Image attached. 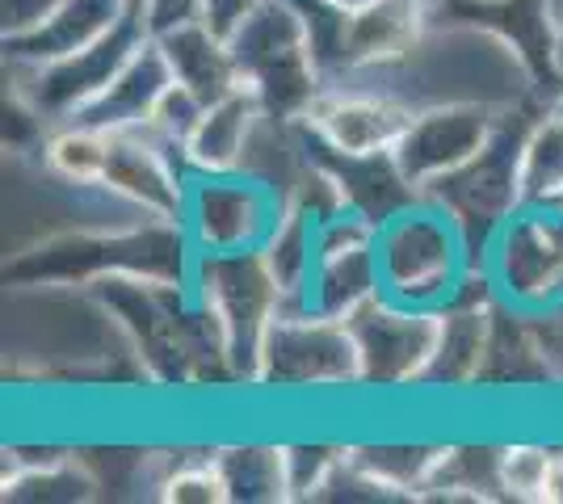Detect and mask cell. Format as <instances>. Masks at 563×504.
Instances as JSON below:
<instances>
[{
	"label": "cell",
	"instance_id": "cell-2",
	"mask_svg": "<svg viewBox=\"0 0 563 504\" xmlns=\"http://www.w3.org/2000/svg\"><path fill=\"white\" fill-rule=\"evenodd\" d=\"M378 269L387 299L442 312L475 273V261L454 219L421 198L378 227Z\"/></svg>",
	"mask_w": 563,
	"mask_h": 504
},
{
	"label": "cell",
	"instance_id": "cell-8",
	"mask_svg": "<svg viewBox=\"0 0 563 504\" xmlns=\"http://www.w3.org/2000/svg\"><path fill=\"white\" fill-rule=\"evenodd\" d=\"M286 202L282 193L253 172H189L186 227L194 253H249L265 248L278 232Z\"/></svg>",
	"mask_w": 563,
	"mask_h": 504
},
{
	"label": "cell",
	"instance_id": "cell-20",
	"mask_svg": "<svg viewBox=\"0 0 563 504\" xmlns=\"http://www.w3.org/2000/svg\"><path fill=\"white\" fill-rule=\"evenodd\" d=\"M521 206H560L563 202V101L530 119L521 144Z\"/></svg>",
	"mask_w": 563,
	"mask_h": 504
},
{
	"label": "cell",
	"instance_id": "cell-6",
	"mask_svg": "<svg viewBox=\"0 0 563 504\" xmlns=\"http://www.w3.org/2000/svg\"><path fill=\"white\" fill-rule=\"evenodd\" d=\"M496 299L521 315L563 307V206H517L484 253Z\"/></svg>",
	"mask_w": 563,
	"mask_h": 504
},
{
	"label": "cell",
	"instance_id": "cell-1",
	"mask_svg": "<svg viewBox=\"0 0 563 504\" xmlns=\"http://www.w3.org/2000/svg\"><path fill=\"white\" fill-rule=\"evenodd\" d=\"M189 287H194V299L202 303V312L211 315L232 379L253 387L265 336H269L274 320L286 307V294H282L265 253L261 248H249V253H198Z\"/></svg>",
	"mask_w": 563,
	"mask_h": 504
},
{
	"label": "cell",
	"instance_id": "cell-23",
	"mask_svg": "<svg viewBox=\"0 0 563 504\" xmlns=\"http://www.w3.org/2000/svg\"><path fill=\"white\" fill-rule=\"evenodd\" d=\"M286 488L290 501H320L329 488L332 471L345 462L350 446H329V441H286Z\"/></svg>",
	"mask_w": 563,
	"mask_h": 504
},
{
	"label": "cell",
	"instance_id": "cell-19",
	"mask_svg": "<svg viewBox=\"0 0 563 504\" xmlns=\"http://www.w3.org/2000/svg\"><path fill=\"white\" fill-rule=\"evenodd\" d=\"M232 504H286V450L269 441H228L214 450Z\"/></svg>",
	"mask_w": 563,
	"mask_h": 504
},
{
	"label": "cell",
	"instance_id": "cell-22",
	"mask_svg": "<svg viewBox=\"0 0 563 504\" xmlns=\"http://www.w3.org/2000/svg\"><path fill=\"white\" fill-rule=\"evenodd\" d=\"M555 450L542 441H505L500 446V496L517 504H547V480H551Z\"/></svg>",
	"mask_w": 563,
	"mask_h": 504
},
{
	"label": "cell",
	"instance_id": "cell-28",
	"mask_svg": "<svg viewBox=\"0 0 563 504\" xmlns=\"http://www.w3.org/2000/svg\"><path fill=\"white\" fill-rule=\"evenodd\" d=\"M329 4H336V9H345V13H362V9H371L375 0H329Z\"/></svg>",
	"mask_w": 563,
	"mask_h": 504
},
{
	"label": "cell",
	"instance_id": "cell-16",
	"mask_svg": "<svg viewBox=\"0 0 563 504\" xmlns=\"http://www.w3.org/2000/svg\"><path fill=\"white\" fill-rule=\"evenodd\" d=\"M168 89H173V68H168L161 43L147 38L135 51V59L106 85V93L93 97L76 114V122H89V126H101V131H135V126H143L156 114V105H161V97Z\"/></svg>",
	"mask_w": 563,
	"mask_h": 504
},
{
	"label": "cell",
	"instance_id": "cell-7",
	"mask_svg": "<svg viewBox=\"0 0 563 504\" xmlns=\"http://www.w3.org/2000/svg\"><path fill=\"white\" fill-rule=\"evenodd\" d=\"M253 387L269 391H345L362 387V361L350 324L311 307H282L265 336Z\"/></svg>",
	"mask_w": 563,
	"mask_h": 504
},
{
	"label": "cell",
	"instance_id": "cell-24",
	"mask_svg": "<svg viewBox=\"0 0 563 504\" xmlns=\"http://www.w3.org/2000/svg\"><path fill=\"white\" fill-rule=\"evenodd\" d=\"M156 496L168 504H228V480L214 462V450L168 467L156 480Z\"/></svg>",
	"mask_w": 563,
	"mask_h": 504
},
{
	"label": "cell",
	"instance_id": "cell-14",
	"mask_svg": "<svg viewBox=\"0 0 563 504\" xmlns=\"http://www.w3.org/2000/svg\"><path fill=\"white\" fill-rule=\"evenodd\" d=\"M429 0H375L371 9L350 13V30H345V76L378 72L391 68L404 55H412L417 43L429 30ZM336 80V85H341Z\"/></svg>",
	"mask_w": 563,
	"mask_h": 504
},
{
	"label": "cell",
	"instance_id": "cell-12",
	"mask_svg": "<svg viewBox=\"0 0 563 504\" xmlns=\"http://www.w3.org/2000/svg\"><path fill=\"white\" fill-rule=\"evenodd\" d=\"M383 294V269H378V227L353 211L320 219V244H316V273L307 287V307L324 315H345L362 307L366 299Z\"/></svg>",
	"mask_w": 563,
	"mask_h": 504
},
{
	"label": "cell",
	"instance_id": "cell-15",
	"mask_svg": "<svg viewBox=\"0 0 563 504\" xmlns=\"http://www.w3.org/2000/svg\"><path fill=\"white\" fill-rule=\"evenodd\" d=\"M261 119H265V105L244 85L235 93L211 101L181 147L186 168L189 172H240Z\"/></svg>",
	"mask_w": 563,
	"mask_h": 504
},
{
	"label": "cell",
	"instance_id": "cell-11",
	"mask_svg": "<svg viewBox=\"0 0 563 504\" xmlns=\"http://www.w3.org/2000/svg\"><path fill=\"white\" fill-rule=\"evenodd\" d=\"M412 105L371 85H329L303 114L311 139L332 156H391L412 122Z\"/></svg>",
	"mask_w": 563,
	"mask_h": 504
},
{
	"label": "cell",
	"instance_id": "cell-3",
	"mask_svg": "<svg viewBox=\"0 0 563 504\" xmlns=\"http://www.w3.org/2000/svg\"><path fill=\"white\" fill-rule=\"evenodd\" d=\"M228 43H232L240 85L257 93L265 114L303 122L316 97L324 93V76L311 55V38L299 9L290 0H261L257 13Z\"/></svg>",
	"mask_w": 563,
	"mask_h": 504
},
{
	"label": "cell",
	"instance_id": "cell-26",
	"mask_svg": "<svg viewBox=\"0 0 563 504\" xmlns=\"http://www.w3.org/2000/svg\"><path fill=\"white\" fill-rule=\"evenodd\" d=\"M140 4L156 34H165V30H173V25H186V22H198V18H202V0H140Z\"/></svg>",
	"mask_w": 563,
	"mask_h": 504
},
{
	"label": "cell",
	"instance_id": "cell-17",
	"mask_svg": "<svg viewBox=\"0 0 563 504\" xmlns=\"http://www.w3.org/2000/svg\"><path fill=\"white\" fill-rule=\"evenodd\" d=\"M131 0H59L55 13L38 30H30L22 38H4L9 64H51L64 59L71 51H85L101 34H110L118 18L126 13Z\"/></svg>",
	"mask_w": 563,
	"mask_h": 504
},
{
	"label": "cell",
	"instance_id": "cell-9",
	"mask_svg": "<svg viewBox=\"0 0 563 504\" xmlns=\"http://www.w3.org/2000/svg\"><path fill=\"white\" fill-rule=\"evenodd\" d=\"M345 324H350L357 361H362V387L404 391V387L424 383L429 361L438 354L442 312L408 307L387 294H375L362 307H353Z\"/></svg>",
	"mask_w": 563,
	"mask_h": 504
},
{
	"label": "cell",
	"instance_id": "cell-10",
	"mask_svg": "<svg viewBox=\"0 0 563 504\" xmlns=\"http://www.w3.org/2000/svg\"><path fill=\"white\" fill-rule=\"evenodd\" d=\"M500 114L505 110L479 105V101L421 105L396 147V160L404 168V177L424 193L433 181L450 177L454 168H463L467 160H475L484 147L493 144Z\"/></svg>",
	"mask_w": 563,
	"mask_h": 504
},
{
	"label": "cell",
	"instance_id": "cell-13",
	"mask_svg": "<svg viewBox=\"0 0 563 504\" xmlns=\"http://www.w3.org/2000/svg\"><path fill=\"white\" fill-rule=\"evenodd\" d=\"M101 190L110 193V198H118V202H126V206H135L140 215L181 223L189 168L181 165L177 152H168L161 139H152L143 126H135V131H114Z\"/></svg>",
	"mask_w": 563,
	"mask_h": 504
},
{
	"label": "cell",
	"instance_id": "cell-18",
	"mask_svg": "<svg viewBox=\"0 0 563 504\" xmlns=\"http://www.w3.org/2000/svg\"><path fill=\"white\" fill-rule=\"evenodd\" d=\"M156 43L165 51L168 68H173V80H177L186 93L198 97L202 105H211V101L240 89L232 43L219 38L207 22L173 25L165 34H156Z\"/></svg>",
	"mask_w": 563,
	"mask_h": 504
},
{
	"label": "cell",
	"instance_id": "cell-27",
	"mask_svg": "<svg viewBox=\"0 0 563 504\" xmlns=\"http://www.w3.org/2000/svg\"><path fill=\"white\" fill-rule=\"evenodd\" d=\"M547 504H563V450H555L551 480H547Z\"/></svg>",
	"mask_w": 563,
	"mask_h": 504
},
{
	"label": "cell",
	"instance_id": "cell-4",
	"mask_svg": "<svg viewBox=\"0 0 563 504\" xmlns=\"http://www.w3.org/2000/svg\"><path fill=\"white\" fill-rule=\"evenodd\" d=\"M147 38H156V30L147 22L140 0H131L114 30L101 34L85 51H71L64 59L34 64V68L9 64V97H13V105H22L25 114H34L51 131L59 122L76 119L93 97L106 93V85L135 59V51Z\"/></svg>",
	"mask_w": 563,
	"mask_h": 504
},
{
	"label": "cell",
	"instance_id": "cell-21",
	"mask_svg": "<svg viewBox=\"0 0 563 504\" xmlns=\"http://www.w3.org/2000/svg\"><path fill=\"white\" fill-rule=\"evenodd\" d=\"M110 144H114V131H101V126H89V122L76 119L59 122L43 139V165L68 190H89V186H101V177H106Z\"/></svg>",
	"mask_w": 563,
	"mask_h": 504
},
{
	"label": "cell",
	"instance_id": "cell-25",
	"mask_svg": "<svg viewBox=\"0 0 563 504\" xmlns=\"http://www.w3.org/2000/svg\"><path fill=\"white\" fill-rule=\"evenodd\" d=\"M59 0H4V38H22L47 22Z\"/></svg>",
	"mask_w": 563,
	"mask_h": 504
},
{
	"label": "cell",
	"instance_id": "cell-5",
	"mask_svg": "<svg viewBox=\"0 0 563 504\" xmlns=\"http://www.w3.org/2000/svg\"><path fill=\"white\" fill-rule=\"evenodd\" d=\"M526 131H530V119L517 110H505L500 114V126H496L493 144L484 147L475 160H467L463 168H454L450 177L433 181L424 198L438 202L454 227L463 232L467 240V253L475 269L484 265V253L488 244L496 240V232L509 223L517 206H521V144H526Z\"/></svg>",
	"mask_w": 563,
	"mask_h": 504
}]
</instances>
